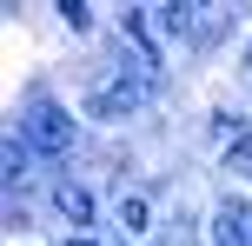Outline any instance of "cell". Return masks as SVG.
<instances>
[{"label": "cell", "mask_w": 252, "mask_h": 246, "mask_svg": "<svg viewBox=\"0 0 252 246\" xmlns=\"http://www.w3.org/2000/svg\"><path fill=\"white\" fill-rule=\"evenodd\" d=\"M120 226L126 233H146V207H139V200H120Z\"/></svg>", "instance_id": "obj_5"}, {"label": "cell", "mask_w": 252, "mask_h": 246, "mask_svg": "<svg viewBox=\"0 0 252 246\" xmlns=\"http://www.w3.org/2000/svg\"><path fill=\"white\" fill-rule=\"evenodd\" d=\"M20 173H27V140H20V133H13V140H7V186L20 180Z\"/></svg>", "instance_id": "obj_4"}, {"label": "cell", "mask_w": 252, "mask_h": 246, "mask_svg": "<svg viewBox=\"0 0 252 246\" xmlns=\"http://www.w3.org/2000/svg\"><path fill=\"white\" fill-rule=\"evenodd\" d=\"M93 106H100V113H120V106H139V80H133V73H126V80H113V87H106V93H100Z\"/></svg>", "instance_id": "obj_2"}, {"label": "cell", "mask_w": 252, "mask_h": 246, "mask_svg": "<svg viewBox=\"0 0 252 246\" xmlns=\"http://www.w3.org/2000/svg\"><path fill=\"white\" fill-rule=\"evenodd\" d=\"M53 207H60V213H66V220H73V226H87V213H93V200L80 193V186H60V193H53Z\"/></svg>", "instance_id": "obj_3"}, {"label": "cell", "mask_w": 252, "mask_h": 246, "mask_svg": "<svg viewBox=\"0 0 252 246\" xmlns=\"http://www.w3.org/2000/svg\"><path fill=\"white\" fill-rule=\"evenodd\" d=\"M66 246H100V240H87V233H73V240H66Z\"/></svg>", "instance_id": "obj_6"}, {"label": "cell", "mask_w": 252, "mask_h": 246, "mask_svg": "<svg viewBox=\"0 0 252 246\" xmlns=\"http://www.w3.org/2000/svg\"><path fill=\"white\" fill-rule=\"evenodd\" d=\"M20 140L33 146V153H47V160L73 153V113H66L60 100H47V93H33L27 113H20Z\"/></svg>", "instance_id": "obj_1"}]
</instances>
